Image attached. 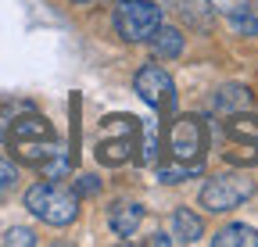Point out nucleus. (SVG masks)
<instances>
[{"mask_svg":"<svg viewBox=\"0 0 258 247\" xmlns=\"http://www.w3.org/2000/svg\"><path fill=\"white\" fill-rule=\"evenodd\" d=\"M233 29H240V33H251V36H258V4H251V11H247V18H240V22H233Z\"/></svg>","mask_w":258,"mask_h":247,"instance_id":"nucleus-15","label":"nucleus"},{"mask_svg":"<svg viewBox=\"0 0 258 247\" xmlns=\"http://www.w3.org/2000/svg\"><path fill=\"white\" fill-rule=\"evenodd\" d=\"M4 243H8V247H32V243H36V236H32V229L15 226V229L4 233Z\"/></svg>","mask_w":258,"mask_h":247,"instance_id":"nucleus-13","label":"nucleus"},{"mask_svg":"<svg viewBox=\"0 0 258 247\" xmlns=\"http://www.w3.org/2000/svg\"><path fill=\"white\" fill-rule=\"evenodd\" d=\"M208 8L219 11V15H226L230 22H240V18H247V11H251V0H208Z\"/></svg>","mask_w":258,"mask_h":247,"instance_id":"nucleus-11","label":"nucleus"},{"mask_svg":"<svg viewBox=\"0 0 258 247\" xmlns=\"http://www.w3.org/2000/svg\"><path fill=\"white\" fill-rule=\"evenodd\" d=\"M111 25L125 43H147L151 33L161 25V8L151 0H118Z\"/></svg>","mask_w":258,"mask_h":247,"instance_id":"nucleus-2","label":"nucleus"},{"mask_svg":"<svg viewBox=\"0 0 258 247\" xmlns=\"http://www.w3.org/2000/svg\"><path fill=\"white\" fill-rule=\"evenodd\" d=\"M25 208L47 226H72L79 215V197L61 183H36L25 194Z\"/></svg>","mask_w":258,"mask_h":247,"instance_id":"nucleus-1","label":"nucleus"},{"mask_svg":"<svg viewBox=\"0 0 258 247\" xmlns=\"http://www.w3.org/2000/svg\"><path fill=\"white\" fill-rule=\"evenodd\" d=\"M205 150V133L198 118H179L172 126V154L176 161H201Z\"/></svg>","mask_w":258,"mask_h":247,"instance_id":"nucleus-5","label":"nucleus"},{"mask_svg":"<svg viewBox=\"0 0 258 247\" xmlns=\"http://www.w3.org/2000/svg\"><path fill=\"white\" fill-rule=\"evenodd\" d=\"M251 194H254V183L244 172H222V176H212L205 187H201V208H208L215 215L219 211H233Z\"/></svg>","mask_w":258,"mask_h":247,"instance_id":"nucleus-3","label":"nucleus"},{"mask_svg":"<svg viewBox=\"0 0 258 247\" xmlns=\"http://www.w3.org/2000/svg\"><path fill=\"white\" fill-rule=\"evenodd\" d=\"M79 190L83 194H97V190H101V179H97V176H79Z\"/></svg>","mask_w":258,"mask_h":247,"instance_id":"nucleus-16","label":"nucleus"},{"mask_svg":"<svg viewBox=\"0 0 258 247\" xmlns=\"http://www.w3.org/2000/svg\"><path fill=\"white\" fill-rule=\"evenodd\" d=\"M251 101H254V97H251L247 86H222L219 97H215V104H219L222 111H247Z\"/></svg>","mask_w":258,"mask_h":247,"instance_id":"nucleus-10","label":"nucleus"},{"mask_svg":"<svg viewBox=\"0 0 258 247\" xmlns=\"http://www.w3.org/2000/svg\"><path fill=\"white\" fill-rule=\"evenodd\" d=\"M201 161H186V165H172V169H161L158 179L161 183H183V179H194V176H201Z\"/></svg>","mask_w":258,"mask_h":247,"instance_id":"nucleus-12","label":"nucleus"},{"mask_svg":"<svg viewBox=\"0 0 258 247\" xmlns=\"http://www.w3.org/2000/svg\"><path fill=\"white\" fill-rule=\"evenodd\" d=\"M169 226H172V243H198L205 236V222L198 211L190 208H176L169 215Z\"/></svg>","mask_w":258,"mask_h":247,"instance_id":"nucleus-6","label":"nucleus"},{"mask_svg":"<svg viewBox=\"0 0 258 247\" xmlns=\"http://www.w3.org/2000/svg\"><path fill=\"white\" fill-rule=\"evenodd\" d=\"M151 50H154L158 57H179V54H183V36L176 33V29L158 25L154 33H151Z\"/></svg>","mask_w":258,"mask_h":247,"instance_id":"nucleus-9","label":"nucleus"},{"mask_svg":"<svg viewBox=\"0 0 258 247\" xmlns=\"http://www.w3.org/2000/svg\"><path fill=\"white\" fill-rule=\"evenodd\" d=\"M140 219H144V208L137 201H118L108 211V226H111L115 236H133L137 226H140Z\"/></svg>","mask_w":258,"mask_h":247,"instance_id":"nucleus-7","label":"nucleus"},{"mask_svg":"<svg viewBox=\"0 0 258 247\" xmlns=\"http://www.w3.org/2000/svg\"><path fill=\"white\" fill-rule=\"evenodd\" d=\"M137 86V97L147 104V108H161L169 97H172V75L161 68V65H144L133 79Z\"/></svg>","mask_w":258,"mask_h":247,"instance_id":"nucleus-4","label":"nucleus"},{"mask_svg":"<svg viewBox=\"0 0 258 247\" xmlns=\"http://www.w3.org/2000/svg\"><path fill=\"white\" fill-rule=\"evenodd\" d=\"M15 183H18V165H15L11 158H4V154H0V190L15 187Z\"/></svg>","mask_w":258,"mask_h":247,"instance_id":"nucleus-14","label":"nucleus"},{"mask_svg":"<svg viewBox=\"0 0 258 247\" xmlns=\"http://www.w3.org/2000/svg\"><path fill=\"white\" fill-rule=\"evenodd\" d=\"M215 247H258V229L254 226H244V222H233L212 236Z\"/></svg>","mask_w":258,"mask_h":247,"instance_id":"nucleus-8","label":"nucleus"},{"mask_svg":"<svg viewBox=\"0 0 258 247\" xmlns=\"http://www.w3.org/2000/svg\"><path fill=\"white\" fill-rule=\"evenodd\" d=\"M72 4H90V0H72Z\"/></svg>","mask_w":258,"mask_h":247,"instance_id":"nucleus-17","label":"nucleus"}]
</instances>
